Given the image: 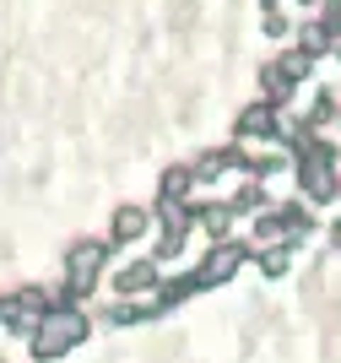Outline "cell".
<instances>
[{
	"label": "cell",
	"instance_id": "6da1fadb",
	"mask_svg": "<svg viewBox=\"0 0 341 363\" xmlns=\"http://www.w3.org/2000/svg\"><path fill=\"white\" fill-rule=\"evenodd\" d=\"M87 331H92V325H87L82 309H49V315L38 320V331H33V358H38V363L60 358V352H71Z\"/></svg>",
	"mask_w": 341,
	"mask_h": 363
},
{
	"label": "cell",
	"instance_id": "7a4b0ae2",
	"mask_svg": "<svg viewBox=\"0 0 341 363\" xmlns=\"http://www.w3.org/2000/svg\"><path fill=\"white\" fill-rule=\"evenodd\" d=\"M108 250H114L108 239H82V244H71V255H65V288H71L76 298H82V293H92V282H98V272H104Z\"/></svg>",
	"mask_w": 341,
	"mask_h": 363
},
{
	"label": "cell",
	"instance_id": "3957f363",
	"mask_svg": "<svg viewBox=\"0 0 341 363\" xmlns=\"http://www.w3.org/2000/svg\"><path fill=\"white\" fill-rule=\"evenodd\" d=\"M250 260V244H233V239H223L217 250H211L206 260H201V272H195V282L201 288H223V282H233V272Z\"/></svg>",
	"mask_w": 341,
	"mask_h": 363
},
{
	"label": "cell",
	"instance_id": "277c9868",
	"mask_svg": "<svg viewBox=\"0 0 341 363\" xmlns=\"http://www.w3.org/2000/svg\"><path fill=\"white\" fill-rule=\"evenodd\" d=\"M114 293H157V260H130L114 277Z\"/></svg>",
	"mask_w": 341,
	"mask_h": 363
},
{
	"label": "cell",
	"instance_id": "5b68a950",
	"mask_svg": "<svg viewBox=\"0 0 341 363\" xmlns=\"http://www.w3.org/2000/svg\"><path fill=\"white\" fill-rule=\"evenodd\" d=\"M238 136H276V108L271 104H250V108H238V125H233Z\"/></svg>",
	"mask_w": 341,
	"mask_h": 363
},
{
	"label": "cell",
	"instance_id": "8992f818",
	"mask_svg": "<svg viewBox=\"0 0 341 363\" xmlns=\"http://www.w3.org/2000/svg\"><path fill=\"white\" fill-rule=\"evenodd\" d=\"M141 233H147V212H141V206H119L114 223H108V244H130V239H141Z\"/></svg>",
	"mask_w": 341,
	"mask_h": 363
},
{
	"label": "cell",
	"instance_id": "52a82bcc",
	"mask_svg": "<svg viewBox=\"0 0 341 363\" xmlns=\"http://www.w3.org/2000/svg\"><path fill=\"white\" fill-rule=\"evenodd\" d=\"M260 87H266V104H282V98L298 87V82L282 71V65H266V71H260Z\"/></svg>",
	"mask_w": 341,
	"mask_h": 363
},
{
	"label": "cell",
	"instance_id": "ba28073f",
	"mask_svg": "<svg viewBox=\"0 0 341 363\" xmlns=\"http://www.w3.org/2000/svg\"><path fill=\"white\" fill-rule=\"evenodd\" d=\"M190 184H195V174H190V168H168V174H163V184H157V196H163V201H174V206H184V190H190Z\"/></svg>",
	"mask_w": 341,
	"mask_h": 363
},
{
	"label": "cell",
	"instance_id": "9c48e42d",
	"mask_svg": "<svg viewBox=\"0 0 341 363\" xmlns=\"http://www.w3.org/2000/svg\"><path fill=\"white\" fill-rule=\"evenodd\" d=\"M271 201H266V190H260V184H244V190H238V201H233V217H250V212H266Z\"/></svg>",
	"mask_w": 341,
	"mask_h": 363
},
{
	"label": "cell",
	"instance_id": "30bf717a",
	"mask_svg": "<svg viewBox=\"0 0 341 363\" xmlns=\"http://www.w3.org/2000/svg\"><path fill=\"white\" fill-rule=\"evenodd\" d=\"M330 44H336V38H330L320 22H309V28H303V55H309V60H314V55H325Z\"/></svg>",
	"mask_w": 341,
	"mask_h": 363
},
{
	"label": "cell",
	"instance_id": "8fae6325",
	"mask_svg": "<svg viewBox=\"0 0 341 363\" xmlns=\"http://www.w3.org/2000/svg\"><path fill=\"white\" fill-rule=\"evenodd\" d=\"M184 233H190V228H163V239H157V260H174L179 250H184Z\"/></svg>",
	"mask_w": 341,
	"mask_h": 363
},
{
	"label": "cell",
	"instance_id": "7c38bea8",
	"mask_svg": "<svg viewBox=\"0 0 341 363\" xmlns=\"http://www.w3.org/2000/svg\"><path fill=\"white\" fill-rule=\"evenodd\" d=\"M201 223H206V233H211V239H223V233H228V223H233V206H217V212L206 206V212H201Z\"/></svg>",
	"mask_w": 341,
	"mask_h": 363
},
{
	"label": "cell",
	"instance_id": "4fadbf2b",
	"mask_svg": "<svg viewBox=\"0 0 341 363\" xmlns=\"http://www.w3.org/2000/svg\"><path fill=\"white\" fill-rule=\"evenodd\" d=\"M287 250H293V244H276L271 255H260V272H266V277H282V272H287V260H293Z\"/></svg>",
	"mask_w": 341,
	"mask_h": 363
},
{
	"label": "cell",
	"instance_id": "5bb4252c",
	"mask_svg": "<svg viewBox=\"0 0 341 363\" xmlns=\"http://www.w3.org/2000/svg\"><path fill=\"white\" fill-rule=\"evenodd\" d=\"M336 55H341V38H336Z\"/></svg>",
	"mask_w": 341,
	"mask_h": 363
},
{
	"label": "cell",
	"instance_id": "9a60e30c",
	"mask_svg": "<svg viewBox=\"0 0 341 363\" xmlns=\"http://www.w3.org/2000/svg\"><path fill=\"white\" fill-rule=\"evenodd\" d=\"M303 6H309V0H303Z\"/></svg>",
	"mask_w": 341,
	"mask_h": 363
}]
</instances>
